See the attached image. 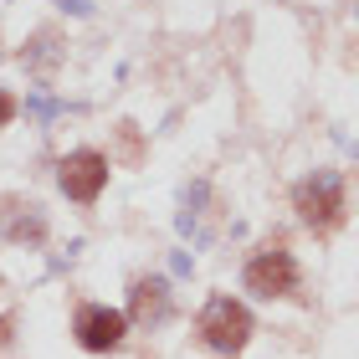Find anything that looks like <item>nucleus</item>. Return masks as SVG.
<instances>
[{
    "mask_svg": "<svg viewBox=\"0 0 359 359\" xmlns=\"http://www.w3.org/2000/svg\"><path fill=\"white\" fill-rule=\"evenodd\" d=\"M15 108H21V103H15V97H11L6 88H0V128H6V123L15 118Z\"/></svg>",
    "mask_w": 359,
    "mask_h": 359,
    "instance_id": "nucleus-8",
    "label": "nucleus"
},
{
    "mask_svg": "<svg viewBox=\"0 0 359 359\" xmlns=\"http://www.w3.org/2000/svg\"><path fill=\"white\" fill-rule=\"evenodd\" d=\"M241 283H247V292H257V298H298L303 267H298V257L287 247H262V252L247 257Z\"/></svg>",
    "mask_w": 359,
    "mask_h": 359,
    "instance_id": "nucleus-3",
    "label": "nucleus"
},
{
    "mask_svg": "<svg viewBox=\"0 0 359 359\" xmlns=\"http://www.w3.org/2000/svg\"><path fill=\"white\" fill-rule=\"evenodd\" d=\"M123 334H128V318L118 313V308H108V303H77L72 339L88 354H113V349L123 344Z\"/></svg>",
    "mask_w": 359,
    "mask_h": 359,
    "instance_id": "nucleus-4",
    "label": "nucleus"
},
{
    "mask_svg": "<svg viewBox=\"0 0 359 359\" xmlns=\"http://www.w3.org/2000/svg\"><path fill=\"white\" fill-rule=\"evenodd\" d=\"M292 210H298L303 226H313L318 236L334 231V226L344 221V210H349L344 180H339L334 170H313L308 180H298V185H292Z\"/></svg>",
    "mask_w": 359,
    "mask_h": 359,
    "instance_id": "nucleus-1",
    "label": "nucleus"
},
{
    "mask_svg": "<svg viewBox=\"0 0 359 359\" xmlns=\"http://www.w3.org/2000/svg\"><path fill=\"white\" fill-rule=\"evenodd\" d=\"M165 308H170L165 277H139L134 292H128V313H134L139 323H154V318H165Z\"/></svg>",
    "mask_w": 359,
    "mask_h": 359,
    "instance_id": "nucleus-7",
    "label": "nucleus"
},
{
    "mask_svg": "<svg viewBox=\"0 0 359 359\" xmlns=\"http://www.w3.org/2000/svg\"><path fill=\"white\" fill-rule=\"evenodd\" d=\"M108 154H97V149H72V154H62V165H57V185L67 190V201L77 205H93L97 195H103L108 185Z\"/></svg>",
    "mask_w": 359,
    "mask_h": 359,
    "instance_id": "nucleus-5",
    "label": "nucleus"
},
{
    "mask_svg": "<svg viewBox=\"0 0 359 359\" xmlns=\"http://www.w3.org/2000/svg\"><path fill=\"white\" fill-rule=\"evenodd\" d=\"M0 231H6V241H46V216L36 201H6V210H0Z\"/></svg>",
    "mask_w": 359,
    "mask_h": 359,
    "instance_id": "nucleus-6",
    "label": "nucleus"
},
{
    "mask_svg": "<svg viewBox=\"0 0 359 359\" xmlns=\"http://www.w3.org/2000/svg\"><path fill=\"white\" fill-rule=\"evenodd\" d=\"M252 313H247V303H236V298H210L201 308V318H195V334H201V344L205 349H216V354H241L247 349V339H252Z\"/></svg>",
    "mask_w": 359,
    "mask_h": 359,
    "instance_id": "nucleus-2",
    "label": "nucleus"
}]
</instances>
